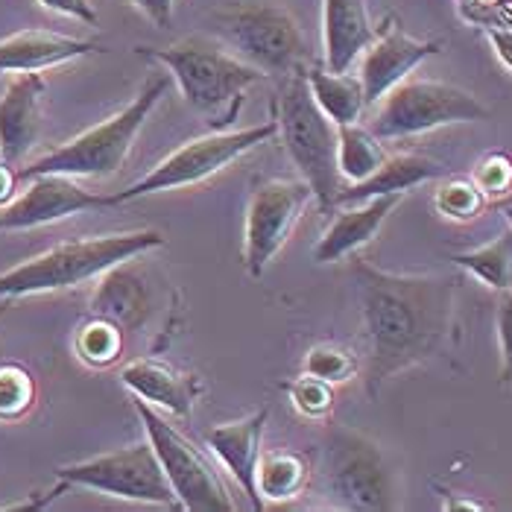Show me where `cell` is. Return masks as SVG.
<instances>
[{"label":"cell","instance_id":"1","mask_svg":"<svg viewBox=\"0 0 512 512\" xmlns=\"http://www.w3.org/2000/svg\"><path fill=\"white\" fill-rule=\"evenodd\" d=\"M360 296L363 334L369 340L366 393L378 398L381 387L404 369H413L442 352L451 319L457 281L448 276H401L352 261Z\"/></svg>","mask_w":512,"mask_h":512},{"label":"cell","instance_id":"2","mask_svg":"<svg viewBox=\"0 0 512 512\" xmlns=\"http://www.w3.org/2000/svg\"><path fill=\"white\" fill-rule=\"evenodd\" d=\"M164 246V235L153 229L115 232V235L77 237L56 243L39 255L0 273V299L15 302L24 296H41L56 290H71L79 284L97 281L106 270L150 249Z\"/></svg>","mask_w":512,"mask_h":512},{"label":"cell","instance_id":"3","mask_svg":"<svg viewBox=\"0 0 512 512\" xmlns=\"http://www.w3.org/2000/svg\"><path fill=\"white\" fill-rule=\"evenodd\" d=\"M170 74H153L141 85V91L118 109L115 115L94 123L91 129L79 132L77 138L65 141L62 147L44 153L33 164L18 170V179H33L44 173L74 176V179H103L115 176L132 153L144 123L156 112L161 97L170 91Z\"/></svg>","mask_w":512,"mask_h":512},{"label":"cell","instance_id":"4","mask_svg":"<svg viewBox=\"0 0 512 512\" xmlns=\"http://www.w3.org/2000/svg\"><path fill=\"white\" fill-rule=\"evenodd\" d=\"M138 53L164 65L170 79L179 85L185 103L202 115L226 112L235 118L240 94L264 79L258 68L237 59L214 36H185L164 47H138Z\"/></svg>","mask_w":512,"mask_h":512},{"label":"cell","instance_id":"5","mask_svg":"<svg viewBox=\"0 0 512 512\" xmlns=\"http://www.w3.org/2000/svg\"><path fill=\"white\" fill-rule=\"evenodd\" d=\"M273 120L290 161L311 185L319 205H334L343 188L337 167V123L316 106L311 85L302 68L284 74L273 100Z\"/></svg>","mask_w":512,"mask_h":512},{"label":"cell","instance_id":"6","mask_svg":"<svg viewBox=\"0 0 512 512\" xmlns=\"http://www.w3.org/2000/svg\"><path fill=\"white\" fill-rule=\"evenodd\" d=\"M208 36L229 47L237 59L264 77H284L302 68L305 36L296 15L270 0H229L205 12Z\"/></svg>","mask_w":512,"mask_h":512},{"label":"cell","instance_id":"7","mask_svg":"<svg viewBox=\"0 0 512 512\" xmlns=\"http://www.w3.org/2000/svg\"><path fill=\"white\" fill-rule=\"evenodd\" d=\"M322 483L337 510L390 512L398 507V480L384 448L349 425H334L325 436Z\"/></svg>","mask_w":512,"mask_h":512},{"label":"cell","instance_id":"8","mask_svg":"<svg viewBox=\"0 0 512 512\" xmlns=\"http://www.w3.org/2000/svg\"><path fill=\"white\" fill-rule=\"evenodd\" d=\"M276 135V120H267V123H258V126H249V129L211 132V135L191 138L179 150H173L170 156L161 158L156 167L147 176H141L135 185L115 191V199H118V205H123V202L153 197V194H164V191L194 188L199 182L211 179L214 173L226 170L229 164H235L237 158H243L249 150L267 144Z\"/></svg>","mask_w":512,"mask_h":512},{"label":"cell","instance_id":"9","mask_svg":"<svg viewBox=\"0 0 512 512\" xmlns=\"http://www.w3.org/2000/svg\"><path fill=\"white\" fill-rule=\"evenodd\" d=\"M375 106L378 112L372 120V132L381 141H401L434 132L439 126L489 118V109L472 91L436 79H404Z\"/></svg>","mask_w":512,"mask_h":512},{"label":"cell","instance_id":"10","mask_svg":"<svg viewBox=\"0 0 512 512\" xmlns=\"http://www.w3.org/2000/svg\"><path fill=\"white\" fill-rule=\"evenodd\" d=\"M132 404L141 416V425L147 431L150 445L156 448L158 463L179 498V510L235 512V501H232L226 480L220 477L217 466L199 451L197 445L185 434H179L153 404H147L141 398H135Z\"/></svg>","mask_w":512,"mask_h":512},{"label":"cell","instance_id":"11","mask_svg":"<svg viewBox=\"0 0 512 512\" xmlns=\"http://www.w3.org/2000/svg\"><path fill=\"white\" fill-rule=\"evenodd\" d=\"M56 477L68 486H82L109 498L179 510V498L167 480L150 439L115 448L79 463L59 466Z\"/></svg>","mask_w":512,"mask_h":512},{"label":"cell","instance_id":"12","mask_svg":"<svg viewBox=\"0 0 512 512\" xmlns=\"http://www.w3.org/2000/svg\"><path fill=\"white\" fill-rule=\"evenodd\" d=\"M314 199L305 179H258L252 185L243 226V267L249 278L267 273Z\"/></svg>","mask_w":512,"mask_h":512},{"label":"cell","instance_id":"13","mask_svg":"<svg viewBox=\"0 0 512 512\" xmlns=\"http://www.w3.org/2000/svg\"><path fill=\"white\" fill-rule=\"evenodd\" d=\"M30 185L12 199L6 208H0V232H30L59 220H68L74 214L115 208V194H100L82 188L74 176L44 173L27 179Z\"/></svg>","mask_w":512,"mask_h":512},{"label":"cell","instance_id":"14","mask_svg":"<svg viewBox=\"0 0 512 512\" xmlns=\"http://www.w3.org/2000/svg\"><path fill=\"white\" fill-rule=\"evenodd\" d=\"M442 53V41L413 39L398 18H384L375 41L366 47L360 62V82L366 94V106H375L384 94H390L398 82L410 77L425 59Z\"/></svg>","mask_w":512,"mask_h":512},{"label":"cell","instance_id":"15","mask_svg":"<svg viewBox=\"0 0 512 512\" xmlns=\"http://www.w3.org/2000/svg\"><path fill=\"white\" fill-rule=\"evenodd\" d=\"M47 82L41 74H15L0 94V161L24 164L41 138V103Z\"/></svg>","mask_w":512,"mask_h":512},{"label":"cell","instance_id":"16","mask_svg":"<svg viewBox=\"0 0 512 512\" xmlns=\"http://www.w3.org/2000/svg\"><path fill=\"white\" fill-rule=\"evenodd\" d=\"M103 53L91 39H77L53 30H18L0 39V77L6 74H41L68 62Z\"/></svg>","mask_w":512,"mask_h":512},{"label":"cell","instance_id":"17","mask_svg":"<svg viewBox=\"0 0 512 512\" xmlns=\"http://www.w3.org/2000/svg\"><path fill=\"white\" fill-rule=\"evenodd\" d=\"M267 419H270V410L261 407V410L243 416V419L214 425L205 434V442L214 451V457L220 460V466L232 474L237 486L249 495L252 510H264V504L258 498V489H255V469H258V460H261V439H264Z\"/></svg>","mask_w":512,"mask_h":512},{"label":"cell","instance_id":"18","mask_svg":"<svg viewBox=\"0 0 512 512\" xmlns=\"http://www.w3.org/2000/svg\"><path fill=\"white\" fill-rule=\"evenodd\" d=\"M120 384L156 410H167L179 419L194 413L199 395V381L188 372H179L167 360L158 357H135L120 369Z\"/></svg>","mask_w":512,"mask_h":512},{"label":"cell","instance_id":"19","mask_svg":"<svg viewBox=\"0 0 512 512\" xmlns=\"http://www.w3.org/2000/svg\"><path fill=\"white\" fill-rule=\"evenodd\" d=\"M135 258L106 270L91 290V314L112 319L123 331H138L153 314V290L147 276L132 264Z\"/></svg>","mask_w":512,"mask_h":512},{"label":"cell","instance_id":"20","mask_svg":"<svg viewBox=\"0 0 512 512\" xmlns=\"http://www.w3.org/2000/svg\"><path fill=\"white\" fill-rule=\"evenodd\" d=\"M401 197L404 194H381L363 202H349V208L340 211L328 223L325 235L319 237V243L314 246L316 264H334V261L352 258L357 249H363L381 232V226L387 223V217L393 214Z\"/></svg>","mask_w":512,"mask_h":512},{"label":"cell","instance_id":"21","mask_svg":"<svg viewBox=\"0 0 512 512\" xmlns=\"http://www.w3.org/2000/svg\"><path fill=\"white\" fill-rule=\"evenodd\" d=\"M375 36L378 27L369 18L366 0H322V50L328 71L346 74Z\"/></svg>","mask_w":512,"mask_h":512},{"label":"cell","instance_id":"22","mask_svg":"<svg viewBox=\"0 0 512 512\" xmlns=\"http://www.w3.org/2000/svg\"><path fill=\"white\" fill-rule=\"evenodd\" d=\"M445 173V164L422 153H398L387 156L384 164L366 176L363 182H355L349 188H340V194L334 199V205H349V202H363L369 197H381V194H407L416 185H425L436 176Z\"/></svg>","mask_w":512,"mask_h":512},{"label":"cell","instance_id":"23","mask_svg":"<svg viewBox=\"0 0 512 512\" xmlns=\"http://www.w3.org/2000/svg\"><path fill=\"white\" fill-rule=\"evenodd\" d=\"M305 77H308L316 106L328 115L331 123L349 126V123H357L366 112V94H363L360 77H352L349 71L346 74L328 71L325 65L305 71Z\"/></svg>","mask_w":512,"mask_h":512},{"label":"cell","instance_id":"24","mask_svg":"<svg viewBox=\"0 0 512 512\" xmlns=\"http://www.w3.org/2000/svg\"><path fill=\"white\" fill-rule=\"evenodd\" d=\"M311 480V463L305 454L299 451H276L258 460L255 469V489L261 504H281V501H293L305 492Z\"/></svg>","mask_w":512,"mask_h":512},{"label":"cell","instance_id":"25","mask_svg":"<svg viewBox=\"0 0 512 512\" xmlns=\"http://www.w3.org/2000/svg\"><path fill=\"white\" fill-rule=\"evenodd\" d=\"M384 158L387 153L381 147V138L372 129H363L357 123L337 126V167L343 179H349L352 185L363 182L384 164Z\"/></svg>","mask_w":512,"mask_h":512},{"label":"cell","instance_id":"26","mask_svg":"<svg viewBox=\"0 0 512 512\" xmlns=\"http://www.w3.org/2000/svg\"><path fill=\"white\" fill-rule=\"evenodd\" d=\"M451 261L457 267H463L466 273H472L477 281H483L489 290L507 293L512 290V229L501 232L495 240H489L477 249L454 255Z\"/></svg>","mask_w":512,"mask_h":512},{"label":"cell","instance_id":"27","mask_svg":"<svg viewBox=\"0 0 512 512\" xmlns=\"http://www.w3.org/2000/svg\"><path fill=\"white\" fill-rule=\"evenodd\" d=\"M123 334L126 331L112 319L91 314V319H85L79 325L77 337H74L77 357L91 369H106V366L118 363L123 355Z\"/></svg>","mask_w":512,"mask_h":512},{"label":"cell","instance_id":"28","mask_svg":"<svg viewBox=\"0 0 512 512\" xmlns=\"http://www.w3.org/2000/svg\"><path fill=\"white\" fill-rule=\"evenodd\" d=\"M36 378L21 363H0V422H18L24 419L36 404Z\"/></svg>","mask_w":512,"mask_h":512},{"label":"cell","instance_id":"29","mask_svg":"<svg viewBox=\"0 0 512 512\" xmlns=\"http://www.w3.org/2000/svg\"><path fill=\"white\" fill-rule=\"evenodd\" d=\"M360 369V360L352 349L337 346V343H319L314 349H308V355L302 360V372L328 381L331 387L352 381Z\"/></svg>","mask_w":512,"mask_h":512},{"label":"cell","instance_id":"30","mask_svg":"<svg viewBox=\"0 0 512 512\" xmlns=\"http://www.w3.org/2000/svg\"><path fill=\"white\" fill-rule=\"evenodd\" d=\"M436 211L448 220L457 223H469L477 214H483V208L489 205L486 194L474 185L472 179H448L439 185L436 191Z\"/></svg>","mask_w":512,"mask_h":512},{"label":"cell","instance_id":"31","mask_svg":"<svg viewBox=\"0 0 512 512\" xmlns=\"http://www.w3.org/2000/svg\"><path fill=\"white\" fill-rule=\"evenodd\" d=\"M287 398L293 401V407L305 416V419H325L334 407V387L322 378L305 375L290 381L287 387Z\"/></svg>","mask_w":512,"mask_h":512},{"label":"cell","instance_id":"32","mask_svg":"<svg viewBox=\"0 0 512 512\" xmlns=\"http://www.w3.org/2000/svg\"><path fill=\"white\" fill-rule=\"evenodd\" d=\"M472 182L486 194V199L498 202L512 188V158L507 153H489L480 158Z\"/></svg>","mask_w":512,"mask_h":512},{"label":"cell","instance_id":"33","mask_svg":"<svg viewBox=\"0 0 512 512\" xmlns=\"http://www.w3.org/2000/svg\"><path fill=\"white\" fill-rule=\"evenodd\" d=\"M495 325H498V346H501V381L512 384V290L501 293Z\"/></svg>","mask_w":512,"mask_h":512},{"label":"cell","instance_id":"34","mask_svg":"<svg viewBox=\"0 0 512 512\" xmlns=\"http://www.w3.org/2000/svg\"><path fill=\"white\" fill-rule=\"evenodd\" d=\"M39 6H44L47 12H56V15H65V18H74L82 24H97V9L91 0H36Z\"/></svg>","mask_w":512,"mask_h":512},{"label":"cell","instance_id":"35","mask_svg":"<svg viewBox=\"0 0 512 512\" xmlns=\"http://www.w3.org/2000/svg\"><path fill=\"white\" fill-rule=\"evenodd\" d=\"M141 15H147L156 27L167 30L170 21H173V9H176V0H129Z\"/></svg>","mask_w":512,"mask_h":512},{"label":"cell","instance_id":"36","mask_svg":"<svg viewBox=\"0 0 512 512\" xmlns=\"http://www.w3.org/2000/svg\"><path fill=\"white\" fill-rule=\"evenodd\" d=\"M489 41H492V50L495 56L507 65L512 71V30H504V27H495L489 30Z\"/></svg>","mask_w":512,"mask_h":512},{"label":"cell","instance_id":"37","mask_svg":"<svg viewBox=\"0 0 512 512\" xmlns=\"http://www.w3.org/2000/svg\"><path fill=\"white\" fill-rule=\"evenodd\" d=\"M15 191H18V173L9 164L0 161V208H6L12 199L18 197Z\"/></svg>","mask_w":512,"mask_h":512},{"label":"cell","instance_id":"38","mask_svg":"<svg viewBox=\"0 0 512 512\" xmlns=\"http://www.w3.org/2000/svg\"><path fill=\"white\" fill-rule=\"evenodd\" d=\"M495 205H498V208H512V188H510V191H507V194H504V197L498 199Z\"/></svg>","mask_w":512,"mask_h":512},{"label":"cell","instance_id":"39","mask_svg":"<svg viewBox=\"0 0 512 512\" xmlns=\"http://www.w3.org/2000/svg\"><path fill=\"white\" fill-rule=\"evenodd\" d=\"M6 311H9V302H6V299H0V319L6 316Z\"/></svg>","mask_w":512,"mask_h":512},{"label":"cell","instance_id":"40","mask_svg":"<svg viewBox=\"0 0 512 512\" xmlns=\"http://www.w3.org/2000/svg\"><path fill=\"white\" fill-rule=\"evenodd\" d=\"M501 211H504V217L510 220V229H512V208H501Z\"/></svg>","mask_w":512,"mask_h":512}]
</instances>
